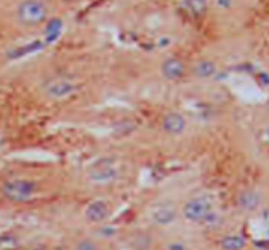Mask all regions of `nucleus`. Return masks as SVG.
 I'll return each mask as SVG.
<instances>
[{"label":"nucleus","mask_w":269,"mask_h":250,"mask_svg":"<svg viewBox=\"0 0 269 250\" xmlns=\"http://www.w3.org/2000/svg\"><path fill=\"white\" fill-rule=\"evenodd\" d=\"M179 219H181L179 208H175L173 204H155L150 210V223L159 228L171 226L173 223H177Z\"/></svg>","instance_id":"obj_8"},{"label":"nucleus","mask_w":269,"mask_h":250,"mask_svg":"<svg viewBox=\"0 0 269 250\" xmlns=\"http://www.w3.org/2000/svg\"><path fill=\"white\" fill-rule=\"evenodd\" d=\"M217 247L221 250H243L247 247V238L236 232H230V234L221 236V239L217 241Z\"/></svg>","instance_id":"obj_13"},{"label":"nucleus","mask_w":269,"mask_h":250,"mask_svg":"<svg viewBox=\"0 0 269 250\" xmlns=\"http://www.w3.org/2000/svg\"><path fill=\"white\" fill-rule=\"evenodd\" d=\"M76 89H78L76 81L66 76H54L43 83V94L54 101H61V100L70 98L76 92Z\"/></svg>","instance_id":"obj_4"},{"label":"nucleus","mask_w":269,"mask_h":250,"mask_svg":"<svg viewBox=\"0 0 269 250\" xmlns=\"http://www.w3.org/2000/svg\"><path fill=\"white\" fill-rule=\"evenodd\" d=\"M164 250H190V247H188V243L183 241V239H170V241L164 245Z\"/></svg>","instance_id":"obj_16"},{"label":"nucleus","mask_w":269,"mask_h":250,"mask_svg":"<svg viewBox=\"0 0 269 250\" xmlns=\"http://www.w3.org/2000/svg\"><path fill=\"white\" fill-rule=\"evenodd\" d=\"M234 204L242 213H255L264 206V193L258 188H242L234 197Z\"/></svg>","instance_id":"obj_6"},{"label":"nucleus","mask_w":269,"mask_h":250,"mask_svg":"<svg viewBox=\"0 0 269 250\" xmlns=\"http://www.w3.org/2000/svg\"><path fill=\"white\" fill-rule=\"evenodd\" d=\"M37 193H39V184L30 177H9L0 184V195L15 204L30 202L37 197Z\"/></svg>","instance_id":"obj_2"},{"label":"nucleus","mask_w":269,"mask_h":250,"mask_svg":"<svg viewBox=\"0 0 269 250\" xmlns=\"http://www.w3.org/2000/svg\"><path fill=\"white\" fill-rule=\"evenodd\" d=\"M161 76L168 81H179L184 76H188V63H184L181 57H166L161 64Z\"/></svg>","instance_id":"obj_10"},{"label":"nucleus","mask_w":269,"mask_h":250,"mask_svg":"<svg viewBox=\"0 0 269 250\" xmlns=\"http://www.w3.org/2000/svg\"><path fill=\"white\" fill-rule=\"evenodd\" d=\"M112 215V204L107 199H92L83 208V219L91 226H98L104 223H109V217Z\"/></svg>","instance_id":"obj_5"},{"label":"nucleus","mask_w":269,"mask_h":250,"mask_svg":"<svg viewBox=\"0 0 269 250\" xmlns=\"http://www.w3.org/2000/svg\"><path fill=\"white\" fill-rule=\"evenodd\" d=\"M116 177H118V171H116V167L112 166V162L96 164L89 173V180L94 182V184H109L112 180H116Z\"/></svg>","instance_id":"obj_12"},{"label":"nucleus","mask_w":269,"mask_h":250,"mask_svg":"<svg viewBox=\"0 0 269 250\" xmlns=\"http://www.w3.org/2000/svg\"><path fill=\"white\" fill-rule=\"evenodd\" d=\"M159 127L168 136H181L188 129V120L179 110H168V112H164V114L161 116Z\"/></svg>","instance_id":"obj_7"},{"label":"nucleus","mask_w":269,"mask_h":250,"mask_svg":"<svg viewBox=\"0 0 269 250\" xmlns=\"http://www.w3.org/2000/svg\"><path fill=\"white\" fill-rule=\"evenodd\" d=\"M72 250H102V245L96 238L85 236V238H79L74 241Z\"/></svg>","instance_id":"obj_15"},{"label":"nucleus","mask_w":269,"mask_h":250,"mask_svg":"<svg viewBox=\"0 0 269 250\" xmlns=\"http://www.w3.org/2000/svg\"><path fill=\"white\" fill-rule=\"evenodd\" d=\"M216 210V202L214 199L207 195V193H199V195H194V197H188L184 200L181 208H179V213H181V219L188 221V223H196V225H203L207 217L210 213Z\"/></svg>","instance_id":"obj_3"},{"label":"nucleus","mask_w":269,"mask_h":250,"mask_svg":"<svg viewBox=\"0 0 269 250\" xmlns=\"http://www.w3.org/2000/svg\"><path fill=\"white\" fill-rule=\"evenodd\" d=\"M116 250H129L127 247H122V249H116Z\"/></svg>","instance_id":"obj_17"},{"label":"nucleus","mask_w":269,"mask_h":250,"mask_svg":"<svg viewBox=\"0 0 269 250\" xmlns=\"http://www.w3.org/2000/svg\"><path fill=\"white\" fill-rule=\"evenodd\" d=\"M124 247H127L129 250H153L157 245V239L153 236V232L150 230H133L129 232L124 239Z\"/></svg>","instance_id":"obj_9"},{"label":"nucleus","mask_w":269,"mask_h":250,"mask_svg":"<svg viewBox=\"0 0 269 250\" xmlns=\"http://www.w3.org/2000/svg\"><path fill=\"white\" fill-rule=\"evenodd\" d=\"M54 17V0H15L9 7V20L20 32L43 30Z\"/></svg>","instance_id":"obj_1"},{"label":"nucleus","mask_w":269,"mask_h":250,"mask_svg":"<svg viewBox=\"0 0 269 250\" xmlns=\"http://www.w3.org/2000/svg\"><path fill=\"white\" fill-rule=\"evenodd\" d=\"M122 236V232L116 225H111V223H104V225H98V226H92V238L104 239V241H112V239H116Z\"/></svg>","instance_id":"obj_14"},{"label":"nucleus","mask_w":269,"mask_h":250,"mask_svg":"<svg viewBox=\"0 0 269 250\" xmlns=\"http://www.w3.org/2000/svg\"><path fill=\"white\" fill-rule=\"evenodd\" d=\"M217 63L210 57H201L188 64V76L197 77V79H209V77L216 76Z\"/></svg>","instance_id":"obj_11"}]
</instances>
